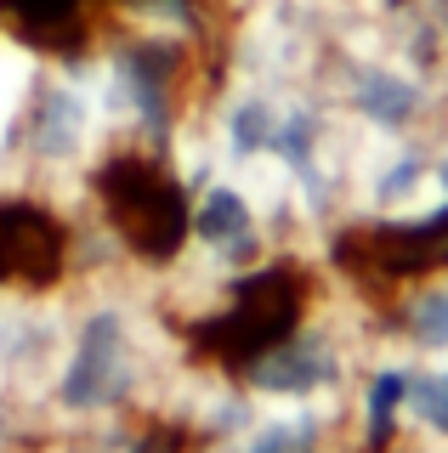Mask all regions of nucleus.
I'll use <instances>...</instances> for the list:
<instances>
[{"mask_svg":"<svg viewBox=\"0 0 448 453\" xmlns=\"http://www.w3.org/2000/svg\"><path fill=\"white\" fill-rule=\"evenodd\" d=\"M103 204H108V221L125 244H136L143 255H171L182 238H188V198L165 170H153L143 159H125V165H108L103 176Z\"/></svg>","mask_w":448,"mask_h":453,"instance_id":"f257e3e1","label":"nucleus"},{"mask_svg":"<svg viewBox=\"0 0 448 453\" xmlns=\"http://www.w3.org/2000/svg\"><path fill=\"white\" fill-rule=\"evenodd\" d=\"M131 386H136L131 329H125L120 311H91L74 357H68V374H63V403L80 408V414H97V408L120 403Z\"/></svg>","mask_w":448,"mask_h":453,"instance_id":"f03ea898","label":"nucleus"},{"mask_svg":"<svg viewBox=\"0 0 448 453\" xmlns=\"http://www.w3.org/2000/svg\"><path fill=\"white\" fill-rule=\"evenodd\" d=\"M58 221L23 204H0V278H46L58 273Z\"/></svg>","mask_w":448,"mask_h":453,"instance_id":"7ed1b4c3","label":"nucleus"}]
</instances>
